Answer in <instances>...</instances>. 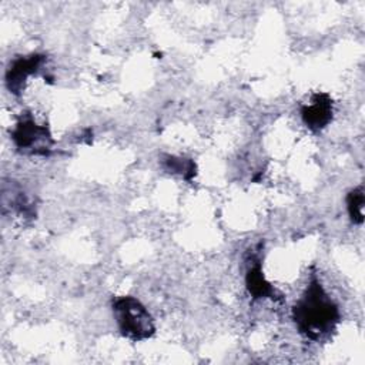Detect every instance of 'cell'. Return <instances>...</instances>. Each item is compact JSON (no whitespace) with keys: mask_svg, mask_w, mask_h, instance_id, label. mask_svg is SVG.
<instances>
[{"mask_svg":"<svg viewBox=\"0 0 365 365\" xmlns=\"http://www.w3.org/2000/svg\"><path fill=\"white\" fill-rule=\"evenodd\" d=\"M292 318L298 331L312 341L328 336L339 322V309L315 275L292 307Z\"/></svg>","mask_w":365,"mask_h":365,"instance_id":"obj_1","label":"cell"},{"mask_svg":"<svg viewBox=\"0 0 365 365\" xmlns=\"http://www.w3.org/2000/svg\"><path fill=\"white\" fill-rule=\"evenodd\" d=\"M113 314L120 332L131 341H144L154 335L155 325L148 309L134 297L113 299Z\"/></svg>","mask_w":365,"mask_h":365,"instance_id":"obj_2","label":"cell"},{"mask_svg":"<svg viewBox=\"0 0 365 365\" xmlns=\"http://www.w3.org/2000/svg\"><path fill=\"white\" fill-rule=\"evenodd\" d=\"M10 137L17 151L26 155L46 157L51 153L54 144L48 127L37 124L30 115H24L16 123Z\"/></svg>","mask_w":365,"mask_h":365,"instance_id":"obj_3","label":"cell"},{"mask_svg":"<svg viewBox=\"0 0 365 365\" xmlns=\"http://www.w3.org/2000/svg\"><path fill=\"white\" fill-rule=\"evenodd\" d=\"M44 61H46V56L37 54V53L30 56L16 57L9 64V68L6 71L7 90L11 94L19 96L23 91L27 78L36 74L40 70V67L44 64Z\"/></svg>","mask_w":365,"mask_h":365,"instance_id":"obj_4","label":"cell"},{"mask_svg":"<svg viewBox=\"0 0 365 365\" xmlns=\"http://www.w3.org/2000/svg\"><path fill=\"white\" fill-rule=\"evenodd\" d=\"M334 114L332 98L327 93H315L311 96L309 101L302 104L301 117L305 125L314 131L325 128Z\"/></svg>","mask_w":365,"mask_h":365,"instance_id":"obj_5","label":"cell"},{"mask_svg":"<svg viewBox=\"0 0 365 365\" xmlns=\"http://www.w3.org/2000/svg\"><path fill=\"white\" fill-rule=\"evenodd\" d=\"M245 285L248 292L252 295V298H271V299L281 298L277 289L265 279L259 262H255L248 268L245 275Z\"/></svg>","mask_w":365,"mask_h":365,"instance_id":"obj_6","label":"cell"},{"mask_svg":"<svg viewBox=\"0 0 365 365\" xmlns=\"http://www.w3.org/2000/svg\"><path fill=\"white\" fill-rule=\"evenodd\" d=\"M163 167L173 174L182 177L184 180H191L195 175V163L190 158L165 155L163 160Z\"/></svg>","mask_w":365,"mask_h":365,"instance_id":"obj_7","label":"cell"},{"mask_svg":"<svg viewBox=\"0 0 365 365\" xmlns=\"http://www.w3.org/2000/svg\"><path fill=\"white\" fill-rule=\"evenodd\" d=\"M364 204H365V195H364L362 187H356L348 192L346 208L351 220L355 224H362L364 221Z\"/></svg>","mask_w":365,"mask_h":365,"instance_id":"obj_8","label":"cell"}]
</instances>
